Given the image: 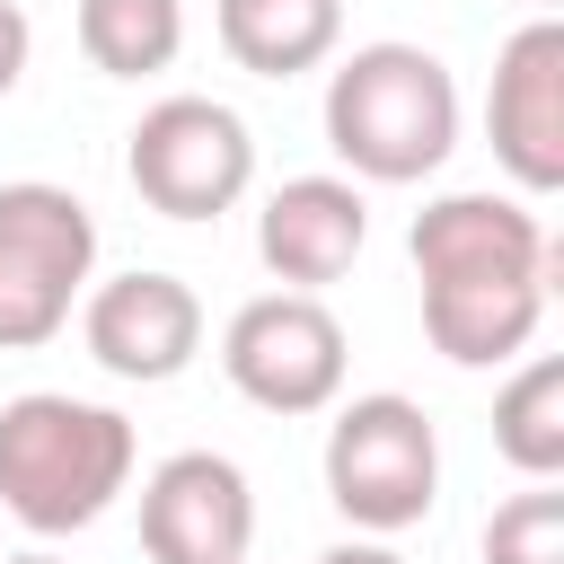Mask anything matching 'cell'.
I'll return each instance as SVG.
<instances>
[{"instance_id": "1", "label": "cell", "mask_w": 564, "mask_h": 564, "mask_svg": "<svg viewBox=\"0 0 564 564\" xmlns=\"http://www.w3.org/2000/svg\"><path fill=\"white\" fill-rule=\"evenodd\" d=\"M405 256L423 273V335L458 370H502L546 317V229L520 194H441L414 212Z\"/></svg>"}, {"instance_id": "2", "label": "cell", "mask_w": 564, "mask_h": 564, "mask_svg": "<svg viewBox=\"0 0 564 564\" xmlns=\"http://www.w3.org/2000/svg\"><path fill=\"white\" fill-rule=\"evenodd\" d=\"M326 150L352 185H423L458 150V79L423 44H352L326 70Z\"/></svg>"}, {"instance_id": "3", "label": "cell", "mask_w": 564, "mask_h": 564, "mask_svg": "<svg viewBox=\"0 0 564 564\" xmlns=\"http://www.w3.org/2000/svg\"><path fill=\"white\" fill-rule=\"evenodd\" d=\"M132 423L115 405H88L70 388H26L0 405V511L35 538H70L115 511L132 485Z\"/></svg>"}, {"instance_id": "4", "label": "cell", "mask_w": 564, "mask_h": 564, "mask_svg": "<svg viewBox=\"0 0 564 564\" xmlns=\"http://www.w3.org/2000/svg\"><path fill=\"white\" fill-rule=\"evenodd\" d=\"M317 467H326V502L361 538H397V529H414L441 502V432L397 388H370V397L335 405Z\"/></svg>"}, {"instance_id": "5", "label": "cell", "mask_w": 564, "mask_h": 564, "mask_svg": "<svg viewBox=\"0 0 564 564\" xmlns=\"http://www.w3.org/2000/svg\"><path fill=\"white\" fill-rule=\"evenodd\" d=\"M97 282V220L70 185L18 176L0 185V352H35L70 326Z\"/></svg>"}, {"instance_id": "6", "label": "cell", "mask_w": 564, "mask_h": 564, "mask_svg": "<svg viewBox=\"0 0 564 564\" xmlns=\"http://www.w3.org/2000/svg\"><path fill=\"white\" fill-rule=\"evenodd\" d=\"M123 176L159 220H220L256 185V132L220 97H159L123 132Z\"/></svg>"}, {"instance_id": "7", "label": "cell", "mask_w": 564, "mask_h": 564, "mask_svg": "<svg viewBox=\"0 0 564 564\" xmlns=\"http://www.w3.org/2000/svg\"><path fill=\"white\" fill-rule=\"evenodd\" d=\"M220 370L264 414H326L344 397V326L317 291H256L220 326Z\"/></svg>"}, {"instance_id": "8", "label": "cell", "mask_w": 564, "mask_h": 564, "mask_svg": "<svg viewBox=\"0 0 564 564\" xmlns=\"http://www.w3.org/2000/svg\"><path fill=\"white\" fill-rule=\"evenodd\" d=\"M485 141H494V167H502L520 194H555V185H564V18H555V9H538V18L494 53Z\"/></svg>"}, {"instance_id": "9", "label": "cell", "mask_w": 564, "mask_h": 564, "mask_svg": "<svg viewBox=\"0 0 564 564\" xmlns=\"http://www.w3.org/2000/svg\"><path fill=\"white\" fill-rule=\"evenodd\" d=\"M79 344H88V361L106 379L159 388L203 352V300H194V282L132 264V273L79 291Z\"/></svg>"}, {"instance_id": "10", "label": "cell", "mask_w": 564, "mask_h": 564, "mask_svg": "<svg viewBox=\"0 0 564 564\" xmlns=\"http://www.w3.org/2000/svg\"><path fill=\"white\" fill-rule=\"evenodd\" d=\"M256 494L220 449H176L141 476V555L150 564H247Z\"/></svg>"}, {"instance_id": "11", "label": "cell", "mask_w": 564, "mask_h": 564, "mask_svg": "<svg viewBox=\"0 0 564 564\" xmlns=\"http://www.w3.org/2000/svg\"><path fill=\"white\" fill-rule=\"evenodd\" d=\"M361 238H370V203H361L352 176H282L264 194V212H256V256H264V273L282 291L344 282Z\"/></svg>"}, {"instance_id": "12", "label": "cell", "mask_w": 564, "mask_h": 564, "mask_svg": "<svg viewBox=\"0 0 564 564\" xmlns=\"http://www.w3.org/2000/svg\"><path fill=\"white\" fill-rule=\"evenodd\" d=\"M220 53L256 79H300L317 62H335L344 44V0H212Z\"/></svg>"}, {"instance_id": "13", "label": "cell", "mask_w": 564, "mask_h": 564, "mask_svg": "<svg viewBox=\"0 0 564 564\" xmlns=\"http://www.w3.org/2000/svg\"><path fill=\"white\" fill-rule=\"evenodd\" d=\"M79 53L106 79H159L185 53V0H79Z\"/></svg>"}, {"instance_id": "14", "label": "cell", "mask_w": 564, "mask_h": 564, "mask_svg": "<svg viewBox=\"0 0 564 564\" xmlns=\"http://www.w3.org/2000/svg\"><path fill=\"white\" fill-rule=\"evenodd\" d=\"M494 449L538 485V476H564V361L555 352H529L502 397H494Z\"/></svg>"}, {"instance_id": "15", "label": "cell", "mask_w": 564, "mask_h": 564, "mask_svg": "<svg viewBox=\"0 0 564 564\" xmlns=\"http://www.w3.org/2000/svg\"><path fill=\"white\" fill-rule=\"evenodd\" d=\"M485 564H564V494H555V476H538L529 494H511L485 520Z\"/></svg>"}, {"instance_id": "16", "label": "cell", "mask_w": 564, "mask_h": 564, "mask_svg": "<svg viewBox=\"0 0 564 564\" xmlns=\"http://www.w3.org/2000/svg\"><path fill=\"white\" fill-rule=\"evenodd\" d=\"M26 53H35V26H26V9H18V0H0V97L26 79Z\"/></svg>"}, {"instance_id": "17", "label": "cell", "mask_w": 564, "mask_h": 564, "mask_svg": "<svg viewBox=\"0 0 564 564\" xmlns=\"http://www.w3.org/2000/svg\"><path fill=\"white\" fill-rule=\"evenodd\" d=\"M317 564H405V555H397L388 538H344V546H326Z\"/></svg>"}, {"instance_id": "18", "label": "cell", "mask_w": 564, "mask_h": 564, "mask_svg": "<svg viewBox=\"0 0 564 564\" xmlns=\"http://www.w3.org/2000/svg\"><path fill=\"white\" fill-rule=\"evenodd\" d=\"M0 564H62V555H44V546H26V555H0Z\"/></svg>"}, {"instance_id": "19", "label": "cell", "mask_w": 564, "mask_h": 564, "mask_svg": "<svg viewBox=\"0 0 564 564\" xmlns=\"http://www.w3.org/2000/svg\"><path fill=\"white\" fill-rule=\"evenodd\" d=\"M529 9H555V0H529Z\"/></svg>"}]
</instances>
